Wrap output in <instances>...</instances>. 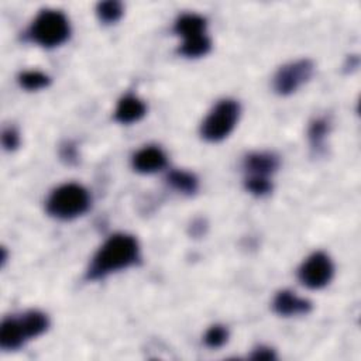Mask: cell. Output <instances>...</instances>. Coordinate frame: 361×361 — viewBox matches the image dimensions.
Segmentation results:
<instances>
[{
	"label": "cell",
	"mask_w": 361,
	"mask_h": 361,
	"mask_svg": "<svg viewBox=\"0 0 361 361\" xmlns=\"http://www.w3.org/2000/svg\"><path fill=\"white\" fill-rule=\"evenodd\" d=\"M1 142H3V147L7 151H14L18 147V144H20L18 133L13 127L4 128L3 134H1Z\"/></svg>",
	"instance_id": "ffe728a7"
},
{
	"label": "cell",
	"mask_w": 361,
	"mask_h": 361,
	"mask_svg": "<svg viewBox=\"0 0 361 361\" xmlns=\"http://www.w3.org/2000/svg\"><path fill=\"white\" fill-rule=\"evenodd\" d=\"M18 319L27 340L41 336L48 329V317L42 312L30 310L21 314Z\"/></svg>",
	"instance_id": "4fadbf2b"
},
{
	"label": "cell",
	"mask_w": 361,
	"mask_h": 361,
	"mask_svg": "<svg viewBox=\"0 0 361 361\" xmlns=\"http://www.w3.org/2000/svg\"><path fill=\"white\" fill-rule=\"evenodd\" d=\"M90 204L87 190L76 183H66L56 188L47 200V210L51 216L69 220L83 214Z\"/></svg>",
	"instance_id": "3957f363"
},
{
	"label": "cell",
	"mask_w": 361,
	"mask_h": 361,
	"mask_svg": "<svg viewBox=\"0 0 361 361\" xmlns=\"http://www.w3.org/2000/svg\"><path fill=\"white\" fill-rule=\"evenodd\" d=\"M279 166V159L271 152H252L244 158V169L248 175L269 176Z\"/></svg>",
	"instance_id": "30bf717a"
},
{
	"label": "cell",
	"mask_w": 361,
	"mask_h": 361,
	"mask_svg": "<svg viewBox=\"0 0 361 361\" xmlns=\"http://www.w3.org/2000/svg\"><path fill=\"white\" fill-rule=\"evenodd\" d=\"M175 32L183 38L179 54L188 58L203 56L210 51V39L206 35V20L195 13L182 14L173 27Z\"/></svg>",
	"instance_id": "277c9868"
},
{
	"label": "cell",
	"mask_w": 361,
	"mask_h": 361,
	"mask_svg": "<svg viewBox=\"0 0 361 361\" xmlns=\"http://www.w3.org/2000/svg\"><path fill=\"white\" fill-rule=\"evenodd\" d=\"M138 243L133 235L114 234L104 241L92 258L87 268V279H100L114 271L127 268L138 259Z\"/></svg>",
	"instance_id": "6da1fadb"
},
{
	"label": "cell",
	"mask_w": 361,
	"mask_h": 361,
	"mask_svg": "<svg viewBox=\"0 0 361 361\" xmlns=\"http://www.w3.org/2000/svg\"><path fill=\"white\" fill-rule=\"evenodd\" d=\"M18 82L27 90H38L49 85V78L38 71H27L18 76Z\"/></svg>",
	"instance_id": "e0dca14e"
},
{
	"label": "cell",
	"mask_w": 361,
	"mask_h": 361,
	"mask_svg": "<svg viewBox=\"0 0 361 361\" xmlns=\"http://www.w3.org/2000/svg\"><path fill=\"white\" fill-rule=\"evenodd\" d=\"M313 69V62L309 59H299L281 66L274 76L275 92L282 96L293 93L312 78Z\"/></svg>",
	"instance_id": "8992f818"
},
{
	"label": "cell",
	"mask_w": 361,
	"mask_h": 361,
	"mask_svg": "<svg viewBox=\"0 0 361 361\" xmlns=\"http://www.w3.org/2000/svg\"><path fill=\"white\" fill-rule=\"evenodd\" d=\"M71 34L66 16L58 10H42L32 21L28 35L41 47L52 48L63 44Z\"/></svg>",
	"instance_id": "7a4b0ae2"
},
{
	"label": "cell",
	"mask_w": 361,
	"mask_h": 361,
	"mask_svg": "<svg viewBox=\"0 0 361 361\" xmlns=\"http://www.w3.org/2000/svg\"><path fill=\"white\" fill-rule=\"evenodd\" d=\"M166 164L164 151L158 147H145L137 151L133 157V166L137 172L152 173L162 169Z\"/></svg>",
	"instance_id": "9c48e42d"
},
{
	"label": "cell",
	"mask_w": 361,
	"mask_h": 361,
	"mask_svg": "<svg viewBox=\"0 0 361 361\" xmlns=\"http://www.w3.org/2000/svg\"><path fill=\"white\" fill-rule=\"evenodd\" d=\"M25 334L21 327L20 319L6 317L0 327V345L4 350H17L25 341Z\"/></svg>",
	"instance_id": "7c38bea8"
},
{
	"label": "cell",
	"mask_w": 361,
	"mask_h": 361,
	"mask_svg": "<svg viewBox=\"0 0 361 361\" xmlns=\"http://www.w3.org/2000/svg\"><path fill=\"white\" fill-rule=\"evenodd\" d=\"M272 307L281 316H295L309 313L312 303L307 299L299 298L295 292L279 290L274 298Z\"/></svg>",
	"instance_id": "ba28073f"
},
{
	"label": "cell",
	"mask_w": 361,
	"mask_h": 361,
	"mask_svg": "<svg viewBox=\"0 0 361 361\" xmlns=\"http://www.w3.org/2000/svg\"><path fill=\"white\" fill-rule=\"evenodd\" d=\"M96 13H97L100 21H103L106 24H111V23H116L121 17L123 4L120 1H114V0L103 1V3L97 4Z\"/></svg>",
	"instance_id": "2e32d148"
},
{
	"label": "cell",
	"mask_w": 361,
	"mask_h": 361,
	"mask_svg": "<svg viewBox=\"0 0 361 361\" xmlns=\"http://www.w3.org/2000/svg\"><path fill=\"white\" fill-rule=\"evenodd\" d=\"M168 183L176 189L178 192H182L185 195H193L197 190V178L186 171H180V169H175L171 171L166 176Z\"/></svg>",
	"instance_id": "5bb4252c"
},
{
	"label": "cell",
	"mask_w": 361,
	"mask_h": 361,
	"mask_svg": "<svg viewBox=\"0 0 361 361\" xmlns=\"http://www.w3.org/2000/svg\"><path fill=\"white\" fill-rule=\"evenodd\" d=\"M329 133V123L323 118H316L312 121L309 131H307V137L310 141V145L313 149L319 151L323 148L326 135Z\"/></svg>",
	"instance_id": "9a60e30c"
},
{
	"label": "cell",
	"mask_w": 361,
	"mask_h": 361,
	"mask_svg": "<svg viewBox=\"0 0 361 361\" xmlns=\"http://www.w3.org/2000/svg\"><path fill=\"white\" fill-rule=\"evenodd\" d=\"M250 358L252 360H274L275 358V353L272 348L269 347H258L252 351V354L250 355Z\"/></svg>",
	"instance_id": "44dd1931"
},
{
	"label": "cell",
	"mask_w": 361,
	"mask_h": 361,
	"mask_svg": "<svg viewBox=\"0 0 361 361\" xmlns=\"http://www.w3.org/2000/svg\"><path fill=\"white\" fill-rule=\"evenodd\" d=\"M228 338V330L223 324L212 326L204 334V344L210 348H219L226 344Z\"/></svg>",
	"instance_id": "d6986e66"
},
{
	"label": "cell",
	"mask_w": 361,
	"mask_h": 361,
	"mask_svg": "<svg viewBox=\"0 0 361 361\" xmlns=\"http://www.w3.org/2000/svg\"><path fill=\"white\" fill-rule=\"evenodd\" d=\"M62 157L63 158H66L68 161H73L75 159V148L71 145V144H66L65 147H63V154H62Z\"/></svg>",
	"instance_id": "7402d4cb"
},
{
	"label": "cell",
	"mask_w": 361,
	"mask_h": 361,
	"mask_svg": "<svg viewBox=\"0 0 361 361\" xmlns=\"http://www.w3.org/2000/svg\"><path fill=\"white\" fill-rule=\"evenodd\" d=\"M245 189L255 195V196H264L271 192L272 183L268 179V176H258V175H248L245 178Z\"/></svg>",
	"instance_id": "ac0fdd59"
},
{
	"label": "cell",
	"mask_w": 361,
	"mask_h": 361,
	"mask_svg": "<svg viewBox=\"0 0 361 361\" xmlns=\"http://www.w3.org/2000/svg\"><path fill=\"white\" fill-rule=\"evenodd\" d=\"M240 106L235 100H220L202 123V137L207 141H220L226 138L238 121Z\"/></svg>",
	"instance_id": "5b68a950"
},
{
	"label": "cell",
	"mask_w": 361,
	"mask_h": 361,
	"mask_svg": "<svg viewBox=\"0 0 361 361\" xmlns=\"http://www.w3.org/2000/svg\"><path fill=\"white\" fill-rule=\"evenodd\" d=\"M333 272L334 267L330 257L322 251H317L300 265L298 276L305 286L310 289H320L331 281Z\"/></svg>",
	"instance_id": "52a82bcc"
},
{
	"label": "cell",
	"mask_w": 361,
	"mask_h": 361,
	"mask_svg": "<svg viewBox=\"0 0 361 361\" xmlns=\"http://www.w3.org/2000/svg\"><path fill=\"white\" fill-rule=\"evenodd\" d=\"M145 111H147V107L142 100H140L137 96L127 94L120 99L114 111V118L118 123L130 124L142 118Z\"/></svg>",
	"instance_id": "8fae6325"
}]
</instances>
